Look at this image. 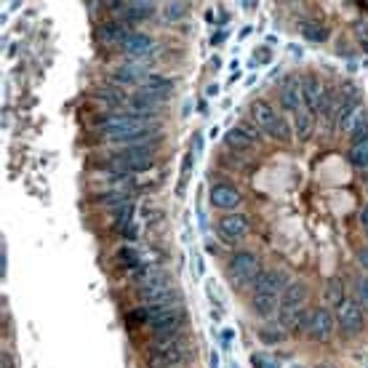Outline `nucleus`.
<instances>
[{"mask_svg":"<svg viewBox=\"0 0 368 368\" xmlns=\"http://www.w3.org/2000/svg\"><path fill=\"white\" fill-rule=\"evenodd\" d=\"M261 259L254 254V251L243 249V251H235L230 261H227V280L232 283L235 291H249L256 285V280L261 278Z\"/></svg>","mask_w":368,"mask_h":368,"instance_id":"1","label":"nucleus"},{"mask_svg":"<svg viewBox=\"0 0 368 368\" xmlns=\"http://www.w3.org/2000/svg\"><path fill=\"white\" fill-rule=\"evenodd\" d=\"M192 350L190 345L182 339H168V342H153L150 350V363L153 368H182L184 363H190Z\"/></svg>","mask_w":368,"mask_h":368,"instance_id":"2","label":"nucleus"},{"mask_svg":"<svg viewBox=\"0 0 368 368\" xmlns=\"http://www.w3.org/2000/svg\"><path fill=\"white\" fill-rule=\"evenodd\" d=\"M333 318H336V331L342 333V339H355L366 331V312L355 299L347 297L339 307L333 309Z\"/></svg>","mask_w":368,"mask_h":368,"instance_id":"3","label":"nucleus"},{"mask_svg":"<svg viewBox=\"0 0 368 368\" xmlns=\"http://www.w3.org/2000/svg\"><path fill=\"white\" fill-rule=\"evenodd\" d=\"M147 331L153 336L155 342H168V339H182L184 331H187V312L184 309H177L166 318H158L147 326Z\"/></svg>","mask_w":368,"mask_h":368,"instance_id":"4","label":"nucleus"},{"mask_svg":"<svg viewBox=\"0 0 368 368\" xmlns=\"http://www.w3.org/2000/svg\"><path fill=\"white\" fill-rule=\"evenodd\" d=\"M333 331H336V318H333V309L331 307H315L312 309V318H309V328H307V336L312 342H318V345H326V342H331Z\"/></svg>","mask_w":368,"mask_h":368,"instance_id":"5","label":"nucleus"},{"mask_svg":"<svg viewBox=\"0 0 368 368\" xmlns=\"http://www.w3.org/2000/svg\"><path fill=\"white\" fill-rule=\"evenodd\" d=\"M216 232L225 243H238L251 232V219L240 211H232V214H225L219 222H216Z\"/></svg>","mask_w":368,"mask_h":368,"instance_id":"6","label":"nucleus"},{"mask_svg":"<svg viewBox=\"0 0 368 368\" xmlns=\"http://www.w3.org/2000/svg\"><path fill=\"white\" fill-rule=\"evenodd\" d=\"M208 201H211V206H214L216 211H227V214H232V211H238L240 208L243 195H240L238 187H232L230 182H216V184H211Z\"/></svg>","mask_w":368,"mask_h":368,"instance_id":"7","label":"nucleus"},{"mask_svg":"<svg viewBox=\"0 0 368 368\" xmlns=\"http://www.w3.org/2000/svg\"><path fill=\"white\" fill-rule=\"evenodd\" d=\"M168 294H174V280H171V275H153V278H147L139 283V291H136V297L142 304H153L158 299H166Z\"/></svg>","mask_w":368,"mask_h":368,"instance_id":"8","label":"nucleus"},{"mask_svg":"<svg viewBox=\"0 0 368 368\" xmlns=\"http://www.w3.org/2000/svg\"><path fill=\"white\" fill-rule=\"evenodd\" d=\"M278 102H280V109H283V112H294V115H297L299 109H304L302 78L285 75V81L280 83V88H278Z\"/></svg>","mask_w":368,"mask_h":368,"instance_id":"9","label":"nucleus"},{"mask_svg":"<svg viewBox=\"0 0 368 368\" xmlns=\"http://www.w3.org/2000/svg\"><path fill=\"white\" fill-rule=\"evenodd\" d=\"M291 283V278L285 270L280 267H273V270H264L261 278L256 280V285L251 288V291H259V294H270V297H280L283 294V288Z\"/></svg>","mask_w":368,"mask_h":368,"instance_id":"10","label":"nucleus"},{"mask_svg":"<svg viewBox=\"0 0 368 368\" xmlns=\"http://www.w3.org/2000/svg\"><path fill=\"white\" fill-rule=\"evenodd\" d=\"M153 72L144 67L142 61H126V64H120V67H115L112 70V81L118 85H139L142 88V83L150 78Z\"/></svg>","mask_w":368,"mask_h":368,"instance_id":"11","label":"nucleus"},{"mask_svg":"<svg viewBox=\"0 0 368 368\" xmlns=\"http://www.w3.org/2000/svg\"><path fill=\"white\" fill-rule=\"evenodd\" d=\"M155 48V40L147 32H139V30H133L129 37H126V43L120 46V51L129 57L131 61H142L144 57H150Z\"/></svg>","mask_w":368,"mask_h":368,"instance_id":"12","label":"nucleus"},{"mask_svg":"<svg viewBox=\"0 0 368 368\" xmlns=\"http://www.w3.org/2000/svg\"><path fill=\"white\" fill-rule=\"evenodd\" d=\"M326 83H323L318 75H304L302 78V96H304V107L309 109V112H318V107H321V99L326 96Z\"/></svg>","mask_w":368,"mask_h":368,"instance_id":"13","label":"nucleus"},{"mask_svg":"<svg viewBox=\"0 0 368 368\" xmlns=\"http://www.w3.org/2000/svg\"><path fill=\"white\" fill-rule=\"evenodd\" d=\"M139 94L150 96L153 102L163 105L168 96L174 94V81H171V78H163V75H150L142 83V88H139Z\"/></svg>","mask_w":368,"mask_h":368,"instance_id":"14","label":"nucleus"},{"mask_svg":"<svg viewBox=\"0 0 368 368\" xmlns=\"http://www.w3.org/2000/svg\"><path fill=\"white\" fill-rule=\"evenodd\" d=\"M155 3H150V0H136V3H126V8L118 13L120 22H126L133 30V24L139 22H147V19H153L155 16Z\"/></svg>","mask_w":368,"mask_h":368,"instance_id":"15","label":"nucleus"},{"mask_svg":"<svg viewBox=\"0 0 368 368\" xmlns=\"http://www.w3.org/2000/svg\"><path fill=\"white\" fill-rule=\"evenodd\" d=\"M249 109H251V120L259 126L261 133H270V131H273V126L278 123V118H280V115L275 112L273 105H270L267 99H254Z\"/></svg>","mask_w":368,"mask_h":368,"instance_id":"16","label":"nucleus"},{"mask_svg":"<svg viewBox=\"0 0 368 368\" xmlns=\"http://www.w3.org/2000/svg\"><path fill=\"white\" fill-rule=\"evenodd\" d=\"M131 32H133V30H131L126 22L112 19V22H105L102 27H99V40H102L105 46H123L126 37H129Z\"/></svg>","mask_w":368,"mask_h":368,"instance_id":"17","label":"nucleus"},{"mask_svg":"<svg viewBox=\"0 0 368 368\" xmlns=\"http://www.w3.org/2000/svg\"><path fill=\"white\" fill-rule=\"evenodd\" d=\"M126 107H129V112L133 115V118H142V120H155V115H158V102H153L150 96H144V94H136L129 96V102H126Z\"/></svg>","mask_w":368,"mask_h":368,"instance_id":"18","label":"nucleus"},{"mask_svg":"<svg viewBox=\"0 0 368 368\" xmlns=\"http://www.w3.org/2000/svg\"><path fill=\"white\" fill-rule=\"evenodd\" d=\"M256 336L261 339V345L275 347V345H280V342L285 339V328L280 326V321H267V323H261L259 328H256Z\"/></svg>","mask_w":368,"mask_h":368,"instance_id":"19","label":"nucleus"},{"mask_svg":"<svg viewBox=\"0 0 368 368\" xmlns=\"http://www.w3.org/2000/svg\"><path fill=\"white\" fill-rule=\"evenodd\" d=\"M323 297H326V307L336 309L342 302L347 299V291H345V280L339 278V275H333L331 280L326 283V291H323Z\"/></svg>","mask_w":368,"mask_h":368,"instance_id":"20","label":"nucleus"},{"mask_svg":"<svg viewBox=\"0 0 368 368\" xmlns=\"http://www.w3.org/2000/svg\"><path fill=\"white\" fill-rule=\"evenodd\" d=\"M363 115H366L363 105L355 109H350V112H342V115H339V123H336V131L345 133V136H352V131L357 129V123L363 120Z\"/></svg>","mask_w":368,"mask_h":368,"instance_id":"21","label":"nucleus"},{"mask_svg":"<svg viewBox=\"0 0 368 368\" xmlns=\"http://www.w3.org/2000/svg\"><path fill=\"white\" fill-rule=\"evenodd\" d=\"M312 129H315V115H312L307 107L299 109L297 115H294V133H297L302 142H307Z\"/></svg>","mask_w":368,"mask_h":368,"instance_id":"22","label":"nucleus"},{"mask_svg":"<svg viewBox=\"0 0 368 368\" xmlns=\"http://www.w3.org/2000/svg\"><path fill=\"white\" fill-rule=\"evenodd\" d=\"M299 32H302L304 40H312V43H326V40L331 37L328 27H326L323 22H302Z\"/></svg>","mask_w":368,"mask_h":368,"instance_id":"23","label":"nucleus"},{"mask_svg":"<svg viewBox=\"0 0 368 368\" xmlns=\"http://www.w3.org/2000/svg\"><path fill=\"white\" fill-rule=\"evenodd\" d=\"M225 144L232 150V153H246V150H251L254 147V142H251L246 133H240L238 129H230L225 133Z\"/></svg>","mask_w":368,"mask_h":368,"instance_id":"24","label":"nucleus"},{"mask_svg":"<svg viewBox=\"0 0 368 368\" xmlns=\"http://www.w3.org/2000/svg\"><path fill=\"white\" fill-rule=\"evenodd\" d=\"M96 203L99 206H105V208H120V206H126V203H131V195L126 190H112V192H105V195H99L96 198Z\"/></svg>","mask_w":368,"mask_h":368,"instance_id":"25","label":"nucleus"},{"mask_svg":"<svg viewBox=\"0 0 368 368\" xmlns=\"http://www.w3.org/2000/svg\"><path fill=\"white\" fill-rule=\"evenodd\" d=\"M347 160L360 171H368V139L360 144H352L350 153H347Z\"/></svg>","mask_w":368,"mask_h":368,"instance_id":"26","label":"nucleus"},{"mask_svg":"<svg viewBox=\"0 0 368 368\" xmlns=\"http://www.w3.org/2000/svg\"><path fill=\"white\" fill-rule=\"evenodd\" d=\"M190 13V3H177V0H171L163 6V16H166V22H179V19H184Z\"/></svg>","mask_w":368,"mask_h":368,"instance_id":"27","label":"nucleus"},{"mask_svg":"<svg viewBox=\"0 0 368 368\" xmlns=\"http://www.w3.org/2000/svg\"><path fill=\"white\" fill-rule=\"evenodd\" d=\"M291 133H294V131H291V126H288V120H285L283 115H280V118H278V123H275V126H273V131H270V133H267V136H273L275 142H283V144H288V142H291V139H294V136H291Z\"/></svg>","mask_w":368,"mask_h":368,"instance_id":"28","label":"nucleus"},{"mask_svg":"<svg viewBox=\"0 0 368 368\" xmlns=\"http://www.w3.org/2000/svg\"><path fill=\"white\" fill-rule=\"evenodd\" d=\"M96 99H102V102H107L109 107H115V112H118L120 105H126V102H129L126 96L120 94L118 88H99V91H96Z\"/></svg>","mask_w":368,"mask_h":368,"instance_id":"29","label":"nucleus"},{"mask_svg":"<svg viewBox=\"0 0 368 368\" xmlns=\"http://www.w3.org/2000/svg\"><path fill=\"white\" fill-rule=\"evenodd\" d=\"M235 129H238L240 133H246V136H249V139H251V142H254V144L261 142V131H259V126H256L254 120L240 118V120H238V126H235Z\"/></svg>","mask_w":368,"mask_h":368,"instance_id":"30","label":"nucleus"},{"mask_svg":"<svg viewBox=\"0 0 368 368\" xmlns=\"http://www.w3.org/2000/svg\"><path fill=\"white\" fill-rule=\"evenodd\" d=\"M115 259H118L123 267H129V270H136V267L142 264V261H139V254L131 249V246L129 249H120L118 254H115Z\"/></svg>","mask_w":368,"mask_h":368,"instance_id":"31","label":"nucleus"},{"mask_svg":"<svg viewBox=\"0 0 368 368\" xmlns=\"http://www.w3.org/2000/svg\"><path fill=\"white\" fill-rule=\"evenodd\" d=\"M112 216H115V227H118V230H123L126 225H131V222H133V206H131V203H126V206L115 208V211H112Z\"/></svg>","mask_w":368,"mask_h":368,"instance_id":"32","label":"nucleus"},{"mask_svg":"<svg viewBox=\"0 0 368 368\" xmlns=\"http://www.w3.org/2000/svg\"><path fill=\"white\" fill-rule=\"evenodd\" d=\"M355 302L363 307V312H368V278H360L355 283Z\"/></svg>","mask_w":368,"mask_h":368,"instance_id":"33","label":"nucleus"},{"mask_svg":"<svg viewBox=\"0 0 368 368\" xmlns=\"http://www.w3.org/2000/svg\"><path fill=\"white\" fill-rule=\"evenodd\" d=\"M350 139H352V144L366 142V139H368V115H363V120L357 123V129L352 131V136H350Z\"/></svg>","mask_w":368,"mask_h":368,"instance_id":"34","label":"nucleus"},{"mask_svg":"<svg viewBox=\"0 0 368 368\" xmlns=\"http://www.w3.org/2000/svg\"><path fill=\"white\" fill-rule=\"evenodd\" d=\"M129 323L131 326H147V323H150V318H147V309L139 307V309H133V312H129Z\"/></svg>","mask_w":368,"mask_h":368,"instance_id":"35","label":"nucleus"},{"mask_svg":"<svg viewBox=\"0 0 368 368\" xmlns=\"http://www.w3.org/2000/svg\"><path fill=\"white\" fill-rule=\"evenodd\" d=\"M0 368H16V360H13V355L8 350L0 352Z\"/></svg>","mask_w":368,"mask_h":368,"instance_id":"36","label":"nucleus"},{"mask_svg":"<svg viewBox=\"0 0 368 368\" xmlns=\"http://www.w3.org/2000/svg\"><path fill=\"white\" fill-rule=\"evenodd\" d=\"M254 366L256 368H275V360H270L267 355H254Z\"/></svg>","mask_w":368,"mask_h":368,"instance_id":"37","label":"nucleus"},{"mask_svg":"<svg viewBox=\"0 0 368 368\" xmlns=\"http://www.w3.org/2000/svg\"><path fill=\"white\" fill-rule=\"evenodd\" d=\"M357 264L368 273V246H363V249L357 251Z\"/></svg>","mask_w":368,"mask_h":368,"instance_id":"38","label":"nucleus"},{"mask_svg":"<svg viewBox=\"0 0 368 368\" xmlns=\"http://www.w3.org/2000/svg\"><path fill=\"white\" fill-rule=\"evenodd\" d=\"M273 59V54H270V48H264V46H259V51H256V61H264V64H267V61Z\"/></svg>","mask_w":368,"mask_h":368,"instance_id":"39","label":"nucleus"},{"mask_svg":"<svg viewBox=\"0 0 368 368\" xmlns=\"http://www.w3.org/2000/svg\"><path fill=\"white\" fill-rule=\"evenodd\" d=\"M225 37H227V30H219V32H216V35H214V43H222Z\"/></svg>","mask_w":368,"mask_h":368,"instance_id":"40","label":"nucleus"},{"mask_svg":"<svg viewBox=\"0 0 368 368\" xmlns=\"http://www.w3.org/2000/svg\"><path fill=\"white\" fill-rule=\"evenodd\" d=\"M360 222H363V230L368 232V206L363 208V219H360Z\"/></svg>","mask_w":368,"mask_h":368,"instance_id":"41","label":"nucleus"},{"mask_svg":"<svg viewBox=\"0 0 368 368\" xmlns=\"http://www.w3.org/2000/svg\"><path fill=\"white\" fill-rule=\"evenodd\" d=\"M315 368H336V366H331V363H321V366H315Z\"/></svg>","mask_w":368,"mask_h":368,"instance_id":"42","label":"nucleus"},{"mask_svg":"<svg viewBox=\"0 0 368 368\" xmlns=\"http://www.w3.org/2000/svg\"><path fill=\"white\" fill-rule=\"evenodd\" d=\"M360 46H363V51H366V54H368V43H360Z\"/></svg>","mask_w":368,"mask_h":368,"instance_id":"43","label":"nucleus"},{"mask_svg":"<svg viewBox=\"0 0 368 368\" xmlns=\"http://www.w3.org/2000/svg\"><path fill=\"white\" fill-rule=\"evenodd\" d=\"M363 182H366V187H368V171H366V177H363Z\"/></svg>","mask_w":368,"mask_h":368,"instance_id":"44","label":"nucleus"},{"mask_svg":"<svg viewBox=\"0 0 368 368\" xmlns=\"http://www.w3.org/2000/svg\"><path fill=\"white\" fill-rule=\"evenodd\" d=\"M291 368H302V366H291Z\"/></svg>","mask_w":368,"mask_h":368,"instance_id":"45","label":"nucleus"}]
</instances>
